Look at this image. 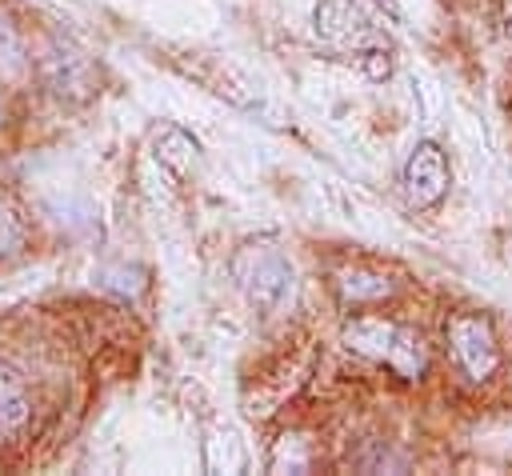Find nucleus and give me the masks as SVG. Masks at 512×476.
Listing matches in <instances>:
<instances>
[{"mask_svg": "<svg viewBox=\"0 0 512 476\" xmlns=\"http://www.w3.org/2000/svg\"><path fill=\"white\" fill-rule=\"evenodd\" d=\"M508 40H512V12H508Z\"/></svg>", "mask_w": 512, "mask_h": 476, "instance_id": "nucleus-12", "label": "nucleus"}, {"mask_svg": "<svg viewBox=\"0 0 512 476\" xmlns=\"http://www.w3.org/2000/svg\"><path fill=\"white\" fill-rule=\"evenodd\" d=\"M156 148H160L156 156H160L164 164H172L176 172H184V168L196 160V144H192L184 132H176V128H164L160 140H156Z\"/></svg>", "mask_w": 512, "mask_h": 476, "instance_id": "nucleus-8", "label": "nucleus"}, {"mask_svg": "<svg viewBox=\"0 0 512 476\" xmlns=\"http://www.w3.org/2000/svg\"><path fill=\"white\" fill-rule=\"evenodd\" d=\"M244 296L264 312V316H276L284 312L292 300H296V272L292 264L272 252V248H248L244 256H236L232 264Z\"/></svg>", "mask_w": 512, "mask_h": 476, "instance_id": "nucleus-3", "label": "nucleus"}, {"mask_svg": "<svg viewBox=\"0 0 512 476\" xmlns=\"http://www.w3.org/2000/svg\"><path fill=\"white\" fill-rule=\"evenodd\" d=\"M24 248V228L20 220L0 204V256H16Z\"/></svg>", "mask_w": 512, "mask_h": 476, "instance_id": "nucleus-11", "label": "nucleus"}, {"mask_svg": "<svg viewBox=\"0 0 512 476\" xmlns=\"http://www.w3.org/2000/svg\"><path fill=\"white\" fill-rule=\"evenodd\" d=\"M452 348H456V360L464 364V372L472 380H484L500 352H496V340H492V328L480 320V316H460L452 320Z\"/></svg>", "mask_w": 512, "mask_h": 476, "instance_id": "nucleus-5", "label": "nucleus"}, {"mask_svg": "<svg viewBox=\"0 0 512 476\" xmlns=\"http://www.w3.org/2000/svg\"><path fill=\"white\" fill-rule=\"evenodd\" d=\"M20 68H24V48H20V36H16V28L0 16V76H20Z\"/></svg>", "mask_w": 512, "mask_h": 476, "instance_id": "nucleus-10", "label": "nucleus"}, {"mask_svg": "<svg viewBox=\"0 0 512 476\" xmlns=\"http://www.w3.org/2000/svg\"><path fill=\"white\" fill-rule=\"evenodd\" d=\"M340 292L348 300H376L388 292V280L384 276H372V272H344L340 276Z\"/></svg>", "mask_w": 512, "mask_h": 476, "instance_id": "nucleus-9", "label": "nucleus"}, {"mask_svg": "<svg viewBox=\"0 0 512 476\" xmlns=\"http://www.w3.org/2000/svg\"><path fill=\"white\" fill-rule=\"evenodd\" d=\"M24 420H28V392L20 376L8 364H0V436L16 432Z\"/></svg>", "mask_w": 512, "mask_h": 476, "instance_id": "nucleus-7", "label": "nucleus"}, {"mask_svg": "<svg viewBox=\"0 0 512 476\" xmlns=\"http://www.w3.org/2000/svg\"><path fill=\"white\" fill-rule=\"evenodd\" d=\"M40 76H44V84H48L52 92H60V96H88V88H92V68H88V60H84L72 44H60V40H52V44L44 48V56H40Z\"/></svg>", "mask_w": 512, "mask_h": 476, "instance_id": "nucleus-6", "label": "nucleus"}, {"mask_svg": "<svg viewBox=\"0 0 512 476\" xmlns=\"http://www.w3.org/2000/svg\"><path fill=\"white\" fill-rule=\"evenodd\" d=\"M312 20H316V36L328 40L332 48L352 52L372 80H384L392 72V40L356 0H320Z\"/></svg>", "mask_w": 512, "mask_h": 476, "instance_id": "nucleus-1", "label": "nucleus"}, {"mask_svg": "<svg viewBox=\"0 0 512 476\" xmlns=\"http://www.w3.org/2000/svg\"><path fill=\"white\" fill-rule=\"evenodd\" d=\"M344 340H348L352 352H360V356H368V360H380V364L396 368V372L408 376V380H416V376L424 372V364H428L420 336H416L412 328H404V324H392V320L360 316V320H352V324L344 328Z\"/></svg>", "mask_w": 512, "mask_h": 476, "instance_id": "nucleus-2", "label": "nucleus"}, {"mask_svg": "<svg viewBox=\"0 0 512 476\" xmlns=\"http://www.w3.org/2000/svg\"><path fill=\"white\" fill-rule=\"evenodd\" d=\"M448 188V164H444V152L432 144V140H420L412 152H408V164H404V196L408 204L416 208H432Z\"/></svg>", "mask_w": 512, "mask_h": 476, "instance_id": "nucleus-4", "label": "nucleus"}]
</instances>
